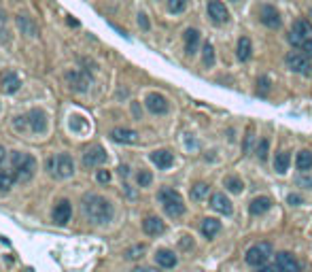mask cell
<instances>
[{
	"instance_id": "6da1fadb",
	"label": "cell",
	"mask_w": 312,
	"mask_h": 272,
	"mask_svg": "<svg viewBox=\"0 0 312 272\" xmlns=\"http://www.w3.org/2000/svg\"><path fill=\"white\" fill-rule=\"evenodd\" d=\"M83 208H85L87 217L93 223H109L113 219V204L106 200L104 196L98 194H87L83 198Z\"/></svg>"
},
{
	"instance_id": "7a4b0ae2",
	"label": "cell",
	"mask_w": 312,
	"mask_h": 272,
	"mask_svg": "<svg viewBox=\"0 0 312 272\" xmlns=\"http://www.w3.org/2000/svg\"><path fill=\"white\" fill-rule=\"evenodd\" d=\"M11 168L15 170L17 179L21 183H26L37 172V160H34V156H28V153L13 151V156H11Z\"/></svg>"
},
{
	"instance_id": "3957f363",
	"label": "cell",
	"mask_w": 312,
	"mask_h": 272,
	"mask_svg": "<svg viewBox=\"0 0 312 272\" xmlns=\"http://www.w3.org/2000/svg\"><path fill=\"white\" fill-rule=\"evenodd\" d=\"M158 200L162 202L164 210L168 217H181L185 213V204H183V198L181 194L176 192L172 187H162L158 192Z\"/></svg>"
},
{
	"instance_id": "277c9868",
	"label": "cell",
	"mask_w": 312,
	"mask_h": 272,
	"mask_svg": "<svg viewBox=\"0 0 312 272\" xmlns=\"http://www.w3.org/2000/svg\"><path fill=\"white\" fill-rule=\"evenodd\" d=\"M45 168L49 170L55 179H68V176H73V172H75V162L68 153H59V156L49 158L45 162Z\"/></svg>"
},
{
	"instance_id": "5b68a950",
	"label": "cell",
	"mask_w": 312,
	"mask_h": 272,
	"mask_svg": "<svg viewBox=\"0 0 312 272\" xmlns=\"http://www.w3.org/2000/svg\"><path fill=\"white\" fill-rule=\"evenodd\" d=\"M274 253V249H272V245L268 243V240H263V243H257V245H253L251 249L246 251V264L248 266H253V268H261V266H266V262L270 259V255Z\"/></svg>"
},
{
	"instance_id": "8992f818",
	"label": "cell",
	"mask_w": 312,
	"mask_h": 272,
	"mask_svg": "<svg viewBox=\"0 0 312 272\" xmlns=\"http://www.w3.org/2000/svg\"><path fill=\"white\" fill-rule=\"evenodd\" d=\"M312 34V23L308 19H295L291 32H289V43L295 47H302Z\"/></svg>"
},
{
	"instance_id": "52a82bcc",
	"label": "cell",
	"mask_w": 312,
	"mask_h": 272,
	"mask_svg": "<svg viewBox=\"0 0 312 272\" xmlns=\"http://www.w3.org/2000/svg\"><path fill=\"white\" fill-rule=\"evenodd\" d=\"M285 64H287V68H289V70L304 75V77H310V73H312L310 60H308L304 53H299V51H291L289 55L285 57Z\"/></svg>"
},
{
	"instance_id": "ba28073f",
	"label": "cell",
	"mask_w": 312,
	"mask_h": 272,
	"mask_svg": "<svg viewBox=\"0 0 312 272\" xmlns=\"http://www.w3.org/2000/svg\"><path fill=\"white\" fill-rule=\"evenodd\" d=\"M259 21L263 23V26H268V28H280V15H278V11H276V7L272 5H261L259 7Z\"/></svg>"
},
{
	"instance_id": "9c48e42d",
	"label": "cell",
	"mask_w": 312,
	"mask_h": 272,
	"mask_svg": "<svg viewBox=\"0 0 312 272\" xmlns=\"http://www.w3.org/2000/svg\"><path fill=\"white\" fill-rule=\"evenodd\" d=\"M208 17L212 19V23L221 26V23L230 21V11L225 9V5L221 3V0H210L208 3Z\"/></svg>"
},
{
	"instance_id": "30bf717a",
	"label": "cell",
	"mask_w": 312,
	"mask_h": 272,
	"mask_svg": "<svg viewBox=\"0 0 312 272\" xmlns=\"http://www.w3.org/2000/svg\"><path fill=\"white\" fill-rule=\"evenodd\" d=\"M106 162V151L102 147H89L83 153V166L87 168H98Z\"/></svg>"
},
{
	"instance_id": "8fae6325",
	"label": "cell",
	"mask_w": 312,
	"mask_h": 272,
	"mask_svg": "<svg viewBox=\"0 0 312 272\" xmlns=\"http://www.w3.org/2000/svg\"><path fill=\"white\" fill-rule=\"evenodd\" d=\"M26 122H28V128L32 130L34 134H43L45 130H47V115L41 109H32L26 115Z\"/></svg>"
},
{
	"instance_id": "7c38bea8",
	"label": "cell",
	"mask_w": 312,
	"mask_h": 272,
	"mask_svg": "<svg viewBox=\"0 0 312 272\" xmlns=\"http://www.w3.org/2000/svg\"><path fill=\"white\" fill-rule=\"evenodd\" d=\"M276 268L280 272H302V266H299V262L289 251H283L276 255Z\"/></svg>"
},
{
	"instance_id": "4fadbf2b",
	"label": "cell",
	"mask_w": 312,
	"mask_h": 272,
	"mask_svg": "<svg viewBox=\"0 0 312 272\" xmlns=\"http://www.w3.org/2000/svg\"><path fill=\"white\" fill-rule=\"evenodd\" d=\"M70 217H73V206H70L68 200H59L53 208V213H51V219L57 223V226H64V223L70 221Z\"/></svg>"
},
{
	"instance_id": "5bb4252c",
	"label": "cell",
	"mask_w": 312,
	"mask_h": 272,
	"mask_svg": "<svg viewBox=\"0 0 312 272\" xmlns=\"http://www.w3.org/2000/svg\"><path fill=\"white\" fill-rule=\"evenodd\" d=\"M66 81L73 92H85L89 85V77L85 73H81V70H70V73H66Z\"/></svg>"
},
{
	"instance_id": "9a60e30c",
	"label": "cell",
	"mask_w": 312,
	"mask_h": 272,
	"mask_svg": "<svg viewBox=\"0 0 312 272\" xmlns=\"http://www.w3.org/2000/svg\"><path fill=\"white\" fill-rule=\"evenodd\" d=\"M19 87H21V81L13 70H3V75H0V89L5 94H15Z\"/></svg>"
},
{
	"instance_id": "2e32d148",
	"label": "cell",
	"mask_w": 312,
	"mask_h": 272,
	"mask_svg": "<svg viewBox=\"0 0 312 272\" xmlns=\"http://www.w3.org/2000/svg\"><path fill=\"white\" fill-rule=\"evenodd\" d=\"M145 104H147V109L153 113V115H164V113H168V100L162 96V94H149L147 96V100H145Z\"/></svg>"
},
{
	"instance_id": "e0dca14e",
	"label": "cell",
	"mask_w": 312,
	"mask_h": 272,
	"mask_svg": "<svg viewBox=\"0 0 312 272\" xmlns=\"http://www.w3.org/2000/svg\"><path fill=\"white\" fill-rule=\"evenodd\" d=\"M210 206L217 210V213H221V215H232L234 213V206H232V202L225 198V194H221V192H217V194H212V198H210Z\"/></svg>"
},
{
	"instance_id": "ac0fdd59",
	"label": "cell",
	"mask_w": 312,
	"mask_h": 272,
	"mask_svg": "<svg viewBox=\"0 0 312 272\" xmlns=\"http://www.w3.org/2000/svg\"><path fill=\"white\" fill-rule=\"evenodd\" d=\"M111 138L115 140V143H123V145H132L138 140V134L134 132V130H128V128H115L111 132Z\"/></svg>"
},
{
	"instance_id": "d6986e66",
	"label": "cell",
	"mask_w": 312,
	"mask_h": 272,
	"mask_svg": "<svg viewBox=\"0 0 312 272\" xmlns=\"http://www.w3.org/2000/svg\"><path fill=\"white\" fill-rule=\"evenodd\" d=\"M151 162H153L158 168L166 170V168H170L172 164H174V156H172L170 151L160 149V151H153V153H151Z\"/></svg>"
},
{
	"instance_id": "ffe728a7",
	"label": "cell",
	"mask_w": 312,
	"mask_h": 272,
	"mask_svg": "<svg viewBox=\"0 0 312 272\" xmlns=\"http://www.w3.org/2000/svg\"><path fill=\"white\" fill-rule=\"evenodd\" d=\"M142 230H145L147 236H160L166 232V223L160 217H147L142 221Z\"/></svg>"
},
{
	"instance_id": "44dd1931",
	"label": "cell",
	"mask_w": 312,
	"mask_h": 272,
	"mask_svg": "<svg viewBox=\"0 0 312 272\" xmlns=\"http://www.w3.org/2000/svg\"><path fill=\"white\" fill-rule=\"evenodd\" d=\"M272 208V200L268 196H259L255 200H251V204H248V213L251 215H263L266 210Z\"/></svg>"
},
{
	"instance_id": "7402d4cb",
	"label": "cell",
	"mask_w": 312,
	"mask_h": 272,
	"mask_svg": "<svg viewBox=\"0 0 312 272\" xmlns=\"http://www.w3.org/2000/svg\"><path fill=\"white\" fill-rule=\"evenodd\" d=\"M198 47H200V32L196 28L185 30V51L189 55H194L198 51Z\"/></svg>"
},
{
	"instance_id": "603a6c76",
	"label": "cell",
	"mask_w": 312,
	"mask_h": 272,
	"mask_svg": "<svg viewBox=\"0 0 312 272\" xmlns=\"http://www.w3.org/2000/svg\"><path fill=\"white\" fill-rule=\"evenodd\" d=\"M202 234L206 236V238H214L219 232H221V221L219 219H214V217H206L202 221Z\"/></svg>"
},
{
	"instance_id": "cb8c5ba5",
	"label": "cell",
	"mask_w": 312,
	"mask_h": 272,
	"mask_svg": "<svg viewBox=\"0 0 312 272\" xmlns=\"http://www.w3.org/2000/svg\"><path fill=\"white\" fill-rule=\"evenodd\" d=\"M17 181L19 179H17V174H15L13 168H3L0 170V192H9Z\"/></svg>"
},
{
	"instance_id": "d4e9b609",
	"label": "cell",
	"mask_w": 312,
	"mask_h": 272,
	"mask_svg": "<svg viewBox=\"0 0 312 272\" xmlns=\"http://www.w3.org/2000/svg\"><path fill=\"white\" fill-rule=\"evenodd\" d=\"M155 262H158L162 268H174L176 266V255L170 249H160L155 253Z\"/></svg>"
},
{
	"instance_id": "484cf974",
	"label": "cell",
	"mask_w": 312,
	"mask_h": 272,
	"mask_svg": "<svg viewBox=\"0 0 312 272\" xmlns=\"http://www.w3.org/2000/svg\"><path fill=\"white\" fill-rule=\"evenodd\" d=\"M17 26H19V30L23 34H26V37H37V34H39L37 23H34L30 17H26V15H17Z\"/></svg>"
},
{
	"instance_id": "4316f807",
	"label": "cell",
	"mask_w": 312,
	"mask_h": 272,
	"mask_svg": "<svg viewBox=\"0 0 312 272\" xmlns=\"http://www.w3.org/2000/svg\"><path fill=\"white\" fill-rule=\"evenodd\" d=\"M251 55H253V47H251V39L248 37H240L238 41V60L248 62Z\"/></svg>"
},
{
	"instance_id": "83f0119b",
	"label": "cell",
	"mask_w": 312,
	"mask_h": 272,
	"mask_svg": "<svg viewBox=\"0 0 312 272\" xmlns=\"http://www.w3.org/2000/svg\"><path fill=\"white\" fill-rule=\"evenodd\" d=\"M295 166H297V170L308 172V170L312 168V151H308V149L299 151L297 158H295Z\"/></svg>"
},
{
	"instance_id": "f1b7e54d",
	"label": "cell",
	"mask_w": 312,
	"mask_h": 272,
	"mask_svg": "<svg viewBox=\"0 0 312 272\" xmlns=\"http://www.w3.org/2000/svg\"><path fill=\"white\" fill-rule=\"evenodd\" d=\"M289 164H291L289 151H280L278 156H276V160H274V170L278 174H285L287 170H289Z\"/></svg>"
},
{
	"instance_id": "f546056e",
	"label": "cell",
	"mask_w": 312,
	"mask_h": 272,
	"mask_svg": "<svg viewBox=\"0 0 312 272\" xmlns=\"http://www.w3.org/2000/svg\"><path fill=\"white\" fill-rule=\"evenodd\" d=\"M208 183H196L194 187H191V200H202L208 196Z\"/></svg>"
},
{
	"instance_id": "4dcf8cb0",
	"label": "cell",
	"mask_w": 312,
	"mask_h": 272,
	"mask_svg": "<svg viewBox=\"0 0 312 272\" xmlns=\"http://www.w3.org/2000/svg\"><path fill=\"white\" fill-rule=\"evenodd\" d=\"M225 187L230 189L232 194H240V192H242V187H244V183H242V179H238V176H227Z\"/></svg>"
},
{
	"instance_id": "1f68e13d",
	"label": "cell",
	"mask_w": 312,
	"mask_h": 272,
	"mask_svg": "<svg viewBox=\"0 0 312 272\" xmlns=\"http://www.w3.org/2000/svg\"><path fill=\"white\" fill-rule=\"evenodd\" d=\"M204 66H208V68L214 66V47L210 43L204 45Z\"/></svg>"
},
{
	"instance_id": "d6a6232c",
	"label": "cell",
	"mask_w": 312,
	"mask_h": 272,
	"mask_svg": "<svg viewBox=\"0 0 312 272\" xmlns=\"http://www.w3.org/2000/svg\"><path fill=\"white\" fill-rule=\"evenodd\" d=\"M187 9V0H168V11L170 13H183Z\"/></svg>"
},
{
	"instance_id": "836d02e7",
	"label": "cell",
	"mask_w": 312,
	"mask_h": 272,
	"mask_svg": "<svg viewBox=\"0 0 312 272\" xmlns=\"http://www.w3.org/2000/svg\"><path fill=\"white\" fill-rule=\"evenodd\" d=\"M268 147H270V140H268V138H261L259 143H257V158H259L261 162L268 160Z\"/></svg>"
},
{
	"instance_id": "e575fe53",
	"label": "cell",
	"mask_w": 312,
	"mask_h": 272,
	"mask_svg": "<svg viewBox=\"0 0 312 272\" xmlns=\"http://www.w3.org/2000/svg\"><path fill=\"white\" fill-rule=\"evenodd\" d=\"M136 183H138L140 187H149V185L153 183V174H151L149 170H140V172L136 174Z\"/></svg>"
},
{
	"instance_id": "d590c367",
	"label": "cell",
	"mask_w": 312,
	"mask_h": 272,
	"mask_svg": "<svg viewBox=\"0 0 312 272\" xmlns=\"http://www.w3.org/2000/svg\"><path fill=\"white\" fill-rule=\"evenodd\" d=\"M145 249H147L145 245H134V247H130V249L126 251V257H128V259H138V257H142Z\"/></svg>"
},
{
	"instance_id": "8d00e7d4",
	"label": "cell",
	"mask_w": 312,
	"mask_h": 272,
	"mask_svg": "<svg viewBox=\"0 0 312 272\" xmlns=\"http://www.w3.org/2000/svg\"><path fill=\"white\" fill-rule=\"evenodd\" d=\"M257 85H259V87H257V94H259V96H268V92H270V79H268V77H261Z\"/></svg>"
},
{
	"instance_id": "74e56055",
	"label": "cell",
	"mask_w": 312,
	"mask_h": 272,
	"mask_svg": "<svg viewBox=\"0 0 312 272\" xmlns=\"http://www.w3.org/2000/svg\"><path fill=\"white\" fill-rule=\"evenodd\" d=\"M96 179H98V183H109L111 181V172L109 170H98L96 172Z\"/></svg>"
},
{
	"instance_id": "f35d334b",
	"label": "cell",
	"mask_w": 312,
	"mask_h": 272,
	"mask_svg": "<svg viewBox=\"0 0 312 272\" xmlns=\"http://www.w3.org/2000/svg\"><path fill=\"white\" fill-rule=\"evenodd\" d=\"M138 23H140V28H142V30H149V28H151V23H149V19H147L145 13H140V15H138Z\"/></svg>"
},
{
	"instance_id": "ab89813d",
	"label": "cell",
	"mask_w": 312,
	"mask_h": 272,
	"mask_svg": "<svg viewBox=\"0 0 312 272\" xmlns=\"http://www.w3.org/2000/svg\"><path fill=\"white\" fill-rule=\"evenodd\" d=\"M302 51L306 57H312V39H308L304 45H302Z\"/></svg>"
},
{
	"instance_id": "60d3db41",
	"label": "cell",
	"mask_w": 312,
	"mask_h": 272,
	"mask_svg": "<svg viewBox=\"0 0 312 272\" xmlns=\"http://www.w3.org/2000/svg\"><path fill=\"white\" fill-rule=\"evenodd\" d=\"M287 200H289V204H293V206H297V204H302V202H304V198L299 196V194H291Z\"/></svg>"
},
{
	"instance_id": "b9f144b4",
	"label": "cell",
	"mask_w": 312,
	"mask_h": 272,
	"mask_svg": "<svg viewBox=\"0 0 312 272\" xmlns=\"http://www.w3.org/2000/svg\"><path fill=\"white\" fill-rule=\"evenodd\" d=\"M251 143H253V132L248 130V134H246V140H244V147H242V151H248L251 149Z\"/></svg>"
},
{
	"instance_id": "7bdbcfd3",
	"label": "cell",
	"mask_w": 312,
	"mask_h": 272,
	"mask_svg": "<svg viewBox=\"0 0 312 272\" xmlns=\"http://www.w3.org/2000/svg\"><path fill=\"white\" fill-rule=\"evenodd\" d=\"M259 272H280V270L276 268V264H274V266H261Z\"/></svg>"
},
{
	"instance_id": "ee69618b",
	"label": "cell",
	"mask_w": 312,
	"mask_h": 272,
	"mask_svg": "<svg viewBox=\"0 0 312 272\" xmlns=\"http://www.w3.org/2000/svg\"><path fill=\"white\" fill-rule=\"evenodd\" d=\"M7 160V151H5V147L3 145H0V164H3Z\"/></svg>"
},
{
	"instance_id": "f6af8a7d",
	"label": "cell",
	"mask_w": 312,
	"mask_h": 272,
	"mask_svg": "<svg viewBox=\"0 0 312 272\" xmlns=\"http://www.w3.org/2000/svg\"><path fill=\"white\" fill-rule=\"evenodd\" d=\"M119 174H121V176H128V174H130V168H128V166H119Z\"/></svg>"
},
{
	"instance_id": "bcb514c9",
	"label": "cell",
	"mask_w": 312,
	"mask_h": 272,
	"mask_svg": "<svg viewBox=\"0 0 312 272\" xmlns=\"http://www.w3.org/2000/svg\"><path fill=\"white\" fill-rule=\"evenodd\" d=\"M299 183H302V185H308V187H312V179H302Z\"/></svg>"
},
{
	"instance_id": "7dc6e473",
	"label": "cell",
	"mask_w": 312,
	"mask_h": 272,
	"mask_svg": "<svg viewBox=\"0 0 312 272\" xmlns=\"http://www.w3.org/2000/svg\"><path fill=\"white\" fill-rule=\"evenodd\" d=\"M136 272H158L155 268H145V270H136Z\"/></svg>"
},
{
	"instance_id": "c3c4849f",
	"label": "cell",
	"mask_w": 312,
	"mask_h": 272,
	"mask_svg": "<svg viewBox=\"0 0 312 272\" xmlns=\"http://www.w3.org/2000/svg\"><path fill=\"white\" fill-rule=\"evenodd\" d=\"M310 17H312V7H310Z\"/></svg>"
},
{
	"instance_id": "681fc988",
	"label": "cell",
	"mask_w": 312,
	"mask_h": 272,
	"mask_svg": "<svg viewBox=\"0 0 312 272\" xmlns=\"http://www.w3.org/2000/svg\"><path fill=\"white\" fill-rule=\"evenodd\" d=\"M232 3H238V0H232Z\"/></svg>"
}]
</instances>
